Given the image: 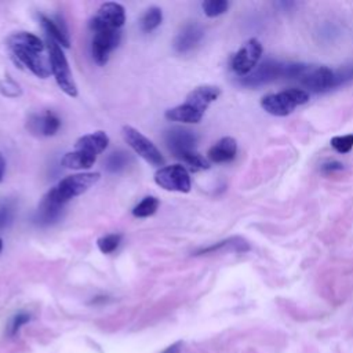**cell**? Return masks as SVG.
Here are the masks:
<instances>
[{
  "mask_svg": "<svg viewBox=\"0 0 353 353\" xmlns=\"http://www.w3.org/2000/svg\"><path fill=\"white\" fill-rule=\"evenodd\" d=\"M29 320H30V314L29 313H26V312H19V313H17L14 317H12V320L10 321V325H8V335L10 336H15L17 334H18V331L21 330V327L22 325H25L26 323H29Z\"/></svg>",
  "mask_w": 353,
  "mask_h": 353,
  "instance_id": "obj_31",
  "label": "cell"
},
{
  "mask_svg": "<svg viewBox=\"0 0 353 353\" xmlns=\"http://www.w3.org/2000/svg\"><path fill=\"white\" fill-rule=\"evenodd\" d=\"M331 146L338 152V153H347L353 149V134L347 135H338L331 138L330 141Z\"/></svg>",
  "mask_w": 353,
  "mask_h": 353,
  "instance_id": "obj_29",
  "label": "cell"
},
{
  "mask_svg": "<svg viewBox=\"0 0 353 353\" xmlns=\"http://www.w3.org/2000/svg\"><path fill=\"white\" fill-rule=\"evenodd\" d=\"M47 51L51 63V73L54 74L59 88L69 97H77V87L73 80L68 59L58 43L47 39Z\"/></svg>",
  "mask_w": 353,
  "mask_h": 353,
  "instance_id": "obj_5",
  "label": "cell"
},
{
  "mask_svg": "<svg viewBox=\"0 0 353 353\" xmlns=\"http://www.w3.org/2000/svg\"><path fill=\"white\" fill-rule=\"evenodd\" d=\"M163 21V12L159 7L153 6L149 7L141 17V29L143 32H152Z\"/></svg>",
  "mask_w": 353,
  "mask_h": 353,
  "instance_id": "obj_22",
  "label": "cell"
},
{
  "mask_svg": "<svg viewBox=\"0 0 353 353\" xmlns=\"http://www.w3.org/2000/svg\"><path fill=\"white\" fill-rule=\"evenodd\" d=\"M221 95V88L216 85H199L193 88L186 101L172 109L165 112V119L170 121H181L186 124H196L201 121L207 108L218 99Z\"/></svg>",
  "mask_w": 353,
  "mask_h": 353,
  "instance_id": "obj_2",
  "label": "cell"
},
{
  "mask_svg": "<svg viewBox=\"0 0 353 353\" xmlns=\"http://www.w3.org/2000/svg\"><path fill=\"white\" fill-rule=\"evenodd\" d=\"M125 22L124 7L114 1H106L101 4L97 14L90 21V29L92 32L99 30H120Z\"/></svg>",
  "mask_w": 353,
  "mask_h": 353,
  "instance_id": "obj_9",
  "label": "cell"
},
{
  "mask_svg": "<svg viewBox=\"0 0 353 353\" xmlns=\"http://www.w3.org/2000/svg\"><path fill=\"white\" fill-rule=\"evenodd\" d=\"M131 161V157L128 156V153L123 152V150H117L110 153L106 160H105V168L109 172H120L123 171L128 163Z\"/></svg>",
  "mask_w": 353,
  "mask_h": 353,
  "instance_id": "obj_23",
  "label": "cell"
},
{
  "mask_svg": "<svg viewBox=\"0 0 353 353\" xmlns=\"http://www.w3.org/2000/svg\"><path fill=\"white\" fill-rule=\"evenodd\" d=\"M97 160L95 154H91L81 149H74L73 152H68L62 157V165L72 170H87L94 165Z\"/></svg>",
  "mask_w": 353,
  "mask_h": 353,
  "instance_id": "obj_21",
  "label": "cell"
},
{
  "mask_svg": "<svg viewBox=\"0 0 353 353\" xmlns=\"http://www.w3.org/2000/svg\"><path fill=\"white\" fill-rule=\"evenodd\" d=\"M120 30H99L94 32L91 40V54L98 65H105L109 59L110 52L120 43Z\"/></svg>",
  "mask_w": 353,
  "mask_h": 353,
  "instance_id": "obj_12",
  "label": "cell"
},
{
  "mask_svg": "<svg viewBox=\"0 0 353 353\" xmlns=\"http://www.w3.org/2000/svg\"><path fill=\"white\" fill-rule=\"evenodd\" d=\"M181 345V342H175V343H172L171 346H168V347H165L161 353H175L176 352V349H178V346Z\"/></svg>",
  "mask_w": 353,
  "mask_h": 353,
  "instance_id": "obj_33",
  "label": "cell"
},
{
  "mask_svg": "<svg viewBox=\"0 0 353 353\" xmlns=\"http://www.w3.org/2000/svg\"><path fill=\"white\" fill-rule=\"evenodd\" d=\"M154 182L168 192L188 193L190 190V176L188 170L181 164L164 165L154 174Z\"/></svg>",
  "mask_w": 353,
  "mask_h": 353,
  "instance_id": "obj_10",
  "label": "cell"
},
{
  "mask_svg": "<svg viewBox=\"0 0 353 353\" xmlns=\"http://www.w3.org/2000/svg\"><path fill=\"white\" fill-rule=\"evenodd\" d=\"M201 7L207 17L214 18L226 12L229 8V3L226 0H205L203 1Z\"/></svg>",
  "mask_w": 353,
  "mask_h": 353,
  "instance_id": "obj_26",
  "label": "cell"
},
{
  "mask_svg": "<svg viewBox=\"0 0 353 353\" xmlns=\"http://www.w3.org/2000/svg\"><path fill=\"white\" fill-rule=\"evenodd\" d=\"M62 208H63L62 204H59L48 193H46V196L43 197V200L39 205V210L34 215V222L41 226L51 225L61 218Z\"/></svg>",
  "mask_w": 353,
  "mask_h": 353,
  "instance_id": "obj_18",
  "label": "cell"
},
{
  "mask_svg": "<svg viewBox=\"0 0 353 353\" xmlns=\"http://www.w3.org/2000/svg\"><path fill=\"white\" fill-rule=\"evenodd\" d=\"M157 208H159V199L154 196H146L132 208V215L137 218H148L153 215Z\"/></svg>",
  "mask_w": 353,
  "mask_h": 353,
  "instance_id": "obj_24",
  "label": "cell"
},
{
  "mask_svg": "<svg viewBox=\"0 0 353 353\" xmlns=\"http://www.w3.org/2000/svg\"><path fill=\"white\" fill-rule=\"evenodd\" d=\"M262 51L263 48L258 39L252 37L247 40L230 61V68L234 72V74L240 77L248 76L258 66V62L262 57Z\"/></svg>",
  "mask_w": 353,
  "mask_h": 353,
  "instance_id": "obj_6",
  "label": "cell"
},
{
  "mask_svg": "<svg viewBox=\"0 0 353 353\" xmlns=\"http://www.w3.org/2000/svg\"><path fill=\"white\" fill-rule=\"evenodd\" d=\"M285 63L279 61H265L256 66L248 76L241 77L240 83L245 87H261L269 84L280 77H284Z\"/></svg>",
  "mask_w": 353,
  "mask_h": 353,
  "instance_id": "obj_11",
  "label": "cell"
},
{
  "mask_svg": "<svg viewBox=\"0 0 353 353\" xmlns=\"http://www.w3.org/2000/svg\"><path fill=\"white\" fill-rule=\"evenodd\" d=\"M39 18H40V23H41L44 32L47 33L48 39L54 40L59 46L69 47L70 40H69L68 29L59 17H48L44 14H40Z\"/></svg>",
  "mask_w": 353,
  "mask_h": 353,
  "instance_id": "obj_16",
  "label": "cell"
},
{
  "mask_svg": "<svg viewBox=\"0 0 353 353\" xmlns=\"http://www.w3.org/2000/svg\"><path fill=\"white\" fill-rule=\"evenodd\" d=\"M204 29L197 22L186 23L174 39V48L179 54L192 51L203 39Z\"/></svg>",
  "mask_w": 353,
  "mask_h": 353,
  "instance_id": "obj_14",
  "label": "cell"
},
{
  "mask_svg": "<svg viewBox=\"0 0 353 353\" xmlns=\"http://www.w3.org/2000/svg\"><path fill=\"white\" fill-rule=\"evenodd\" d=\"M99 172H80L69 175L61 179L51 190L47 193L57 200L59 204H65L69 200L85 193L91 186L99 181Z\"/></svg>",
  "mask_w": 353,
  "mask_h": 353,
  "instance_id": "obj_4",
  "label": "cell"
},
{
  "mask_svg": "<svg viewBox=\"0 0 353 353\" xmlns=\"http://www.w3.org/2000/svg\"><path fill=\"white\" fill-rule=\"evenodd\" d=\"M0 92L8 98H17L21 95L22 90L15 80H12L11 77H4L3 80H0Z\"/></svg>",
  "mask_w": 353,
  "mask_h": 353,
  "instance_id": "obj_30",
  "label": "cell"
},
{
  "mask_svg": "<svg viewBox=\"0 0 353 353\" xmlns=\"http://www.w3.org/2000/svg\"><path fill=\"white\" fill-rule=\"evenodd\" d=\"M28 124H29V130L32 132L51 137V135L57 134V131L59 130L61 120L54 112L46 110L43 114H33L29 119Z\"/></svg>",
  "mask_w": 353,
  "mask_h": 353,
  "instance_id": "obj_15",
  "label": "cell"
},
{
  "mask_svg": "<svg viewBox=\"0 0 353 353\" xmlns=\"http://www.w3.org/2000/svg\"><path fill=\"white\" fill-rule=\"evenodd\" d=\"M343 168V164L336 161V160H328V161H324L320 167L321 172L324 174H332V172H336V171H341Z\"/></svg>",
  "mask_w": 353,
  "mask_h": 353,
  "instance_id": "obj_32",
  "label": "cell"
},
{
  "mask_svg": "<svg viewBox=\"0 0 353 353\" xmlns=\"http://www.w3.org/2000/svg\"><path fill=\"white\" fill-rule=\"evenodd\" d=\"M123 138L128 143V146L142 159H145L148 163L153 165H163L164 157L161 156L160 150L156 148V145L146 138L142 132L135 130L134 127L124 125L123 127Z\"/></svg>",
  "mask_w": 353,
  "mask_h": 353,
  "instance_id": "obj_8",
  "label": "cell"
},
{
  "mask_svg": "<svg viewBox=\"0 0 353 353\" xmlns=\"http://www.w3.org/2000/svg\"><path fill=\"white\" fill-rule=\"evenodd\" d=\"M11 57L34 76L47 79L51 73V63L46 46L36 34L29 32L12 33L7 39Z\"/></svg>",
  "mask_w": 353,
  "mask_h": 353,
  "instance_id": "obj_1",
  "label": "cell"
},
{
  "mask_svg": "<svg viewBox=\"0 0 353 353\" xmlns=\"http://www.w3.org/2000/svg\"><path fill=\"white\" fill-rule=\"evenodd\" d=\"M1 250H3V241H1V239H0V252H1Z\"/></svg>",
  "mask_w": 353,
  "mask_h": 353,
  "instance_id": "obj_35",
  "label": "cell"
},
{
  "mask_svg": "<svg viewBox=\"0 0 353 353\" xmlns=\"http://www.w3.org/2000/svg\"><path fill=\"white\" fill-rule=\"evenodd\" d=\"M237 142L232 137H223L208 149V160L212 163H229L236 157Z\"/></svg>",
  "mask_w": 353,
  "mask_h": 353,
  "instance_id": "obj_17",
  "label": "cell"
},
{
  "mask_svg": "<svg viewBox=\"0 0 353 353\" xmlns=\"http://www.w3.org/2000/svg\"><path fill=\"white\" fill-rule=\"evenodd\" d=\"M309 101V92L302 88H288L276 94H268L262 97V109L272 116H287L294 112L295 108Z\"/></svg>",
  "mask_w": 353,
  "mask_h": 353,
  "instance_id": "obj_3",
  "label": "cell"
},
{
  "mask_svg": "<svg viewBox=\"0 0 353 353\" xmlns=\"http://www.w3.org/2000/svg\"><path fill=\"white\" fill-rule=\"evenodd\" d=\"M4 172H6V161H4L3 156L0 154V181H1L3 176H4Z\"/></svg>",
  "mask_w": 353,
  "mask_h": 353,
  "instance_id": "obj_34",
  "label": "cell"
},
{
  "mask_svg": "<svg viewBox=\"0 0 353 353\" xmlns=\"http://www.w3.org/2000/svg\"><path fill=\"white\" fill-rule=\"evenodd\" d=\"M218 251H236V252H247L250 251V244L247 240L239 236L229 237L226 240H222L219 243H215L212 245H208L205 248H201L197 251V255L201 254H211V252H218Z\"/></svg>",
  "mask_w": 353,
  "mask_h": 353,
  "instance_id": "obj_20",
  "label": "cell"
},
{
  "mask_svg": "<svg viewBox=\"0 0 353 353\" xmlns=\"http://www.w3.org/2000/svg\"><path fill=\"white\" fill-rule=\"evenodd\" d=\"M298 81L309 91L316 94L325 92L338 87L335 70L321 65H306V69L303 70Z\"/></svg>",
  "mask_w": 353,
  "mask_h": 353,
  "instance_id": "obj_7",
  "label": "cell"
},
{
  "mask_svg": "<svg viewBox=\"0 0 353 353\" xmlns=\"http://www.w3.org/2000/svg\"><path fill=\"white\" fill-rule=\"evenodd\" d=\"M108 145H109L108 134L105 131H95V132L80 137L74 143V149H81L91 154L98 156L108 148Z\"/></svg>",
  "mask_w": 353,
  "mask_h": 353,
  "instance_id": "obj_19",
  "label": "cell"
},
{
  "mask_svg": "<svg viewBox=\"0 0 353 353\" xmlns=\"http://www.w3.org/2000/svg\"><path fill=\"white\" fill-rule=\"evenodd\" d=\"M165 142L168 149L174 153L175 157L186 153L193 152L197 143V135L185 128H172L165 134Z\"/></svg>",
  "mask_w": 353,
  "mask_h": 353,
  "instance_id": "obj_13",
  "label": "cell"
},
{
  "mask_svg": "<svg viewBox=\"0 0 353 353\" xmlns=\"http://www.w3.org/2000/svg\"><path fill=\"white\" fill-rule=\"evenodd\" d=\"M120 240H121L120 234L110 233V234H106V236H102L101 239H98L97 244H98V248H99L101 252L110 254V252H113L119 247Z\"/></svg>",
  "mask_w": 353,
  "mask_h": 353,
  "instance_id": "obj_27",
  "label": "cell"
},
{
  "mask_svg": "<svg viewBox=\"0 0 353 353\" xmlns=\"http://www.w3.org/2000/svg\"><path fill=\"white\" fill-rule=\"evenodd\" d=\"M178 159H181L183 163H186L192 170L197 171V170H207L210 168V163L207 159H204L201 154H199L197 152H186L181 156H178Z\"/></svg>",
  "mask_w": 353,
  "mask_h": 353,
  "instance_id": "obj_25",
  "label": "cell"
},
{
  "mask_svg": "<svg viewBox=\"0 0 353 353\" xmlns=\"http://www.w3.org/2000/svg\"><path fill=\"white\" fill-rule=\"evenodd\" d=\"M15 215V207L12 201H0V230L10 226Z\"/></svg>",
  "mask_w": 353,
  "mask_h": 353,
  "instance_id": "obj_28",
  "label": "cell"
}]
</instances>
